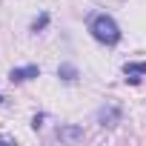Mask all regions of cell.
Returning <instances> with one entry per match:
<instances>
[{
    "label": "cell",
    "mask_w": 146,
    "mask_h": 146,
    "mask_svg": "<svg viewBox=\"0 0 146 146\" xmlns=\"http://www.w3.org/2000/svg\"><path fill=\"white\" fill-rule=\"evenodd\" d=\"M0 143H15V137H9V135H0Z\"/></svg>",
    "instance_id": "cell-9"
},
{
    "label": "cell",
    "mask_w": 146,
    "mask_h": 146,
    "mask_svg": "<svg viewBox=\"0 0 146 146\" xmlns=\"http://www.w3.org/2000/svg\"><path fill=\"white\" fill-rule=\"evenodd\" d=\"M117 117H120V112H117L115 106H109V109H103V112H100V123H103V126H115V120H117Z\"/></svg>",
    "instance_id": "cell-5"
},
{
    "label": "cell",
    "mask_w": 146,
    "mask_h": 146,
    "mask_svg": "<svg viewBox=\"0 0 146 146\" xmlns=\"http://www.w3.org/2000/svg\"><path fill=\"white\" fill-rule=\"evenodd\" d=\"M37 75H40L37 66H17V69L9 72V80H12V83H23V80H32V78H37Z\"/></svg>",
    "instance_id": "cell-2"
},
{
    "label": "cell",
    "mask_w": 146,
    "mask_h": 146,
    "mask_svg": "<svg viewBox=\"0 0 146 146\" xmlns=\"http://www.w3.org/2000/svg\"><path fill=\"white\" fill-rule=\"evenodd\" d=\"M40 126H43V117H40V115H37V117H35V120H32V129H40Z\"/></svg>",
    "instance_id": "cell-8"
},
{
    "label": "cell",
    "mask_w": 146,
    "mask_h": 146,
    "mask_svg": "<svg viewBox=\"0 0 146 146\" xmlns=\"http://www.w3.org/2000/svg\"><path fill=\"white\" fill-rule=\"evenodd\" d=\"M57 78H63V80H78V69L72 66V63H63V66L57 69Z\"/></svg>",
    "instance_id": "cell-6"
},
{
    "label": "cell",
    "mask_w": 146,
    "mask_h": 146,
    "mask_svg": "<svg viewBox=\"0 0 146 146\" xmlns=\"http://www.w3.org/2000/svg\"><path fill=\"white\" fill-rule=\"evenodd\" d=\"M89 32H92V37H95L98 43H103V46H115V43L120 40L117 23H115L109 15H100V12L89 17Z\"/></svg>",
    "instance_id": "cell-1"
},
{
    "label": "cell",
    "mask_w": 146,
    "mask_h": 146,
    "mask_svg": "<svg viewBox=\"0 0 146 146\" xmlns=\"http://www.w3.org/2000/svg\"><path fill=\"white\" fill-rule=\"evenodd\" d=\"M57 137L60 140H83V126H60Z\"/></svg>",
    "instance_id": "cell-4"
},
{
    "label": "cell",
    "mask_w": 146,
    "mask_h": 146,
    "mask_svg": "<svg viewBox=\"0 0 146 146\" xmlns=\"http://www.w3.org/2000/svg\"><path fill=\"white\" fill-rule=\"evenodd\" d=\"M123 75H126V83H140V75H146V63H126Z\"/></svg>",
    "instance_id": "cell-3"
},
{
    "label": "cell",
    "mask_w": 146,
    "mask_h": 146,
    "mask_svg": "<svg viewBox=\"0 0 146 146\" xmlns=\"http://www.w3.org/2000/svg\"><path fill=\"white\" fill-rule=\"evenodd\" d=\"M46 26H49V15H46V12H43V15H40V17H35V23H32V32H43V29H46Z\"/></svg>",
    "instance_id": "cell-7"
}]
</instances>
